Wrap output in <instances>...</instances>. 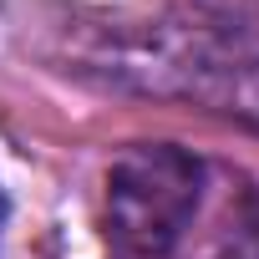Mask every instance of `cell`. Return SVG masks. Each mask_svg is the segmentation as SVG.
<instances>
[{
  "label": "cell",
  "instance_id": "3",
  "mask_svg": "<svg viewBox=\"0 0 259 259\" xmlns=\"http://www.w3.org/2000/svg\"><path fill=\"white\" fill-rule=\"evenodd\" d=\"M249 76H254V81H259V66H254V71H249ZM254 102H259V92H254Z\"/></svg>",
  "mask_w": 259,
  "mask_h": 259
},
{
  "label": "cell",
  "instance_id": "2",
  "mask_svg": "<svg viewBox=\"0 0 259 259\" xmlns=\"http://www.w3.org/2000/svg\"><path fill=\"white\" fill-rule=\"evenodd\" d=\"M0 224H6V193H0Z\"/></svg>",
  "mask_w": 259,
  "mask_h": 259
},
{
  "label": "cell",
  "instance_id": "1",
  "mask_svg": "<svg viewBox=\"0 0 259 259\" xmlns=\"http://www.w3.org/2000/svg\"><path fill=\"white\" fill-rule=\"evenodd\" d=\"M198 188H203V168L183 148L153 143V148L122 153L107 173L112 239L138 259L168 254L198 208Z\"/></svg>",
  "mask_w": 259,
  "mask_h": 259
}]
</instances>
